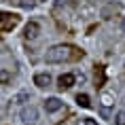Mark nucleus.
I'll return each instance as SVG.
<instances>
[{
  "label": "nucleus",
  "mask_w": 125,
  "mask_h": 125,
  "mask_svg": "<svg viewBox=\"0 0 125 125\" xmlns=\"http://www.w3.org/2000/svg\"><path fill=\"white\" fill-rule=\"evenodd\" d=\"M70 55H72V49L68 45H55V47H51V49L47 51L45 62L47 64H59V62L70 59Z\"/></svg>",
  "instance_id": "1"
},
{
  "label": "nucleus",
  "mask_w": 125,
  "mask_h": 125,
  "mask_svg": "<svg viewBox=\"0 0 125 125\" xmlns=\"http://www.w3.org/2000/svg\"><path fill=\"white\" fill-rule=\"evenodd\" d=\"M115 123H117V125H125V110L117 112V117H115Z\"/></svg>",
  "instance_id": "10"
},
{
  "label": "nucleus",
  "mask_w": 125,
  "mask_h": 125,
  "mask_svg": "<svg viewBox=\"0 0 125 125\" xmlns=\"http://www.w3.org/2000/svg\"><path fill=\"white\" fill-rule=\"evenodd\" d=\"M19 117H21V121L26 125H30V123H34V121L38 119V110H36L34 106H26V108L19 112Z\"/></svg>",
  "instance_id": "2"
},
{
  "label": "nucleus",
  "mask_w": 125,
  "mask_h": 125,
  "mask_svg": "<svg viewBox=\"0 0 125 125\" xmlns=\"http://www.w3.org/2000/svg\"><path fill=\"white\" fill-rule=\"evenodd\" d=\"M121 28H123V32H125V17H123V21H121Z\"/></svg>",
  "instance_id": "13"
},
{
  "label": "nucleus",
  "mask_w": 125,
  "mask_h": 125,
  "mask_svg": "<svg viewBox=\"0 0 125 125\" xmlns=\"http://www.w3.org/2000/svg\"><path fill=\"white\" fill-rule=\"evenodd\" d=\"M74 74L72 72H66V74H62V76H59L57 79V83H59V89H70V87L74 85Z\"/></svg>",
  "instance_id": "4"
},
{
  "label": "nucleus",
  "mask_w": 125,
  "mask_h": 125,
  "mask_svg": "<svg viewBox=\"0 0 125 125\" xmlns=\"http://www.w3.org/2000/svg\"><path fill=\"white\" fill-rule=\"evenodd\" d=\"M38 34H40V26L36 23V21H30L26 26V38L34 40V38H38Z\"/></svg>",
  "instance_id": "5"
},
{
  "label": "nucleus",
  "mask_w": 125,
  "mask_h": 125,
  "mask_svg": "<svg viewBox=\"0 0 125 125\" xmlns=\"http://www.w3.org/2000/svg\"><path fill=\"white\" fill-rule=\"evenodd\" d=\"M62 106H64V102L59 98H47L45 100V110L47 112H57V110H62Z\"/></svg>",
  "instance_id": "3"
},
{
  "label": "nucleus",
  "mask_w": 125,
  "mask_h": 125,
  "mask_svg": "<svg viewBox=\"0 0 125 125\" xmlns=\"http://www.w3.org/2000/svg\"><path fill=\"white\" fill-rule=\"evenodd\" d=\"M83 125H98V123H95L93 119H85V121H83Z\"/></svg>",
  "instance_id": "12"
},
{
  "label": "nucleus",
  "mask_w": 125,
  "mask_h": 125,
  "mask_svg": "<svg viewBox=\"0 0 125 125\" xmlns=\"http://www.w3.org/2000/svg\"><path fill=\"white\" fill-rule=\"evenodd\" d=\"M76 104L83 106V108H89V106H91V102H89V95H85V93H79V95H76Z\"/></svg>",
  "instance_id": "7"
},
{
  "label": "nucleus",
  "mask_w": 125,
  "mask_h": 125,
  "mask_svg": "<svg viewBox=\"0 0 125 125\" xmlns=\"http://www.w3.org/2000/svg\"><path fill=\"white\" fill-rule=\"evenodd\" d=\"M36 2H38V0H19V7L21 9H34Z\"/></svg>",
  "instance_id": "8"
},
{
  "label": "nucleus",
  "mask_w": 125,
  "mask_h": 125,
  "mask_svg": "<svg viewBox=\"0 0 125 125\" xmlns=\"http://www.w3.org/2000/svg\"><path fill=\"white\" fill-rule=\"evenodd\" d=\"M9 81H11V72H9V70H0V83L4 85Z\"/></svg>",
  "instance_id": "9"
},
{
  "label": "nucleus",
  "mask_w": 125,
  "mask_h": 125,
  "mask_svg": "<svg viewBox=\"0 0 125 125\" xmlns=\"http://www.w3.org/2000/svg\"><path fill=\"white\" fill-rule=\"evenodd\" d=\"M23 100H28V93H19V95L15 98V102H17V104H21Z\"/></svg>",
  "instance_id": "11"
},
{
  "label": "nucleus",
  "mask_w": 125,
  "mask_h": 125,
  "mask_svg": "<svg viewBox=\"0 0 125 125\" xmlns=\"http://www.w3.org/2000/svg\"><path fill=\"white\" fill-rule=\"evenodd\" d=\"M34 85H36V87H40V89H45V87H49V85H51V76H49L47 72L36 74V76H34Z\"/></svg>",
  "instance_id": "6"
}]
</instances>
